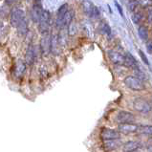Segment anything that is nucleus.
Masks as SVG:
<instances>
[{
  "label": "nucleus",
  "instance_id": "f257e3e1",
  "mask_svg": "<svg viewBox=\"0 0 152 152\" xmlns=\"http://www.w3.org/2000/svg\"><path fill=\"white\" fill-rule=\"evenodd\" d=\"M125 86L133 91H142L145 89L144 80H140L135 76H127L124 80Z\"/></svg>",
  "mask_w": 152,
  "mask_h": 152
},
{
  "label": "nucleus",
  "instance_id": "f03ea898",
  "mask_svg": "<svg viewBox=\"0 0 152 152\" xmlns=\"http://www.w3.org/2000/svg\"><path fill=\"white\" fill-rule=\"evenodd\" d=\"M133 107L137 112L142 114H148L152 110V105L150 102L142 98H136L133 102Z\"/></svg>",
  "mask_w": 152,
  "mask_h": 152
},
{
  "label": "nucleus",
  "instance_id": "7ed1b4c3",
  "mask_svg": "<svg viewBox=\"0 0 152 152\" xmlns=\"http://www.w3.org/2000/svg\"><path fill=\"white\" fill-rule=\"evenodd\" d=\"M26 18L25 12L22 9L19 8H15L10 12V23L12 27L16 28L18 24Z\"/></svg>",
  "mask_w": 152,
  "mask_h": 152
},
{
  "label": "nucleus",
  "instance_id": "20e7f679",
  "mask_svg": "<svg viewBox=\"0 0 152 152\" xmlns=\"http://www.w3.org/2000/svg\"><path fill=\"white\" fill-rule=\"evenodd\" d=\"M50 20H51L50 12L46 10H43L40 19L38 21V29H39L40 33H42L43 34H48L49 27H50Z\"/></svg>",
  "mask_w": 152,
  "mask_h": 152
},
{
  "label": "nucleus",
  "instance_id": "39448f33",
  "mask_svg": "<svg viewBox=\"0 0 152 152\" xmlns=\"http://www.w3.org/2000/svg\"><path fill=\"white\" fill-rule=\"evenodd\" d=\"M116 121L119 124H127V123H134L135 121V116L131 112L128 111H120L116 117Z\"/></svg>",
  "mask_w": 152,
  "mask_h": 152
},
{
  "label": "nucleus",
  "instance_id": "423d86ee",
  "mask_svg": "<svg viewBox=\"0 0 152 152\" xmlns=\"http://www.w3.org/2000/svg\"><path fill=\"white\" fill-rule=\"evenodd\" d=\"M101 138L104 141L108 140H118L121 138V133L119 130L111 129V128H103L101 133Z\"/></svg>",
  "mask_w": 152,
  "mask_h": 152
},
{
  "label": "nucleus",
  "instance_id": "0eeeda50",
  "mask_svg": "<svg viewBox=\"0 0 152 152\" xmlns=\"http://www.w3.org/2000/svg\"><path fill=\"white\" fill-rule=\"evenodd\" d=\"M51 40H52V37L49 36L48 34H43V37L40 40V51L42 55H48L49 53H51Z\"/></svg>",
  "mask_w": 152,
  "mask_h": 152
},
{
  "label": "nucleus",
  "instance_id": "6e6552de",
  "mask_svg": "<svg viewBox=\"0 0 152 152\" xmlns=\"http://www.w3.org/2000/svg\"><path fill=\"white\" fill-rule=\"evenodd\" d=\"M107 56L110 61L115 65H124V56L114 50H108Z\"/></svg>",
  "mask_w": 152,
  "mask_h": 152
},
{
  "label": "nucleus",
  "instance_id": "1a4fd4ad",
  "mask_svg": "<svg viewBox=\"0 0 152 152\" xmlns=\"http://www.w3.org/2000/svg\"><path fill=\"white\" fill-rule=\"evenodd\" d=\"M118 130L120 133H123V134H132V133H135L138 131L139 125L134 123L121 124H119Z\"/></svg>",
  "mask_w": 152,
  "mask_h": 152
},
{
  "label": "nucleus",
  "instance_id": "9d476101",
  "mask_svg": "<svg viewBox=\"0 0 152 152\" xmlns=\"http://www.w3.org/2000/svg\"><path fill=\"white\" fill-rule=\"evenodd\" d=\"M37 58V52H36V47L34 45L30 44L27 49H26V53H25V61L28 65H33L34 60Z\"/></svg>",
  "mask_w": 152,
  "mask_h": 152
},
{
  "label": "nucleus",
  "instance_id": "9b49d317",
  "mask_svg": "<svg viewBox=\"0 0 152 152\" xmlns=\"http://www.w3.org/2000/svg\"><path fill=\"white\" fill-rule=\"evenodd\" d=\"M24 61L22 60H17V62L15 65V76L17 77V79H20L24 76V74L26 72V69H27V66Z\"/></svg>",
  "mask_w": 152,
  "mask_h": 152
},
{
  "label": "nucleus",
  "instance_id": "f8f14e48",
  "mask_svg": "<svg viewBox=\"0 0 152 152\" xmlns=\"http://www.w3.org/2000/svg\"><path fill=\"white\" fill-rule=\"evenodd\" d=\"M124 66L131 68V69H135V68L139 67L137 59L134 58L133 55L128 53V52L125 53V55H124Z\"/></svg>",
  "mask_w": 152,
  "mask_h": 152
},
{
  "label": "nucleus",
  "instance_id": "ddd939ff",
  "mask_svg": "<svg viewBox=\"0 0 152 152\" xmlns=\"http://www.w3.org/2000/svg\"><path fill=\"white\" fill-rule=\"evenodd\" d=\"M42 12L43 9L41 5H36V4H34L31 10V18L34 22L38 23V21L40 19V16L42 15Z\"/></svg>",
  "mask_w": 152,
  "mask_h": 152
},
{
  "label": "nucleus",
  "instance_id": "4468645a",
  "mask_svg": "<svg viewBox=\"0 0 152 152\" xmlns=\"http://www.w3.org/2000/svg\"><path fill=\"white\" fill-rule=\"evenodd\" d=\"M121 145V142L120 141V139H118V140L104 141V144H103V147L106 151H112V150L118 149Z\"/></svg>",
  "mask_w": 152,
  "mask_h": 152
},
{
  "label": "nucleus",
  "instance_id": "2eb2a0df",
  "mask_svg": "<svg viewBox=\"0 0 152 152\" xmlns=\"http://www.w3.org/2000/svg\"><path fill=\"white\" fill-rule=\"evenodd\" d=\"M142 144L139 141H128L124 145L123 149L124 152H130L141 148Z\"/></svg>",
  "mask_w": 152,
  "mask_h": 152
},
{
  "label": "nucleus",
  "instance_id": "dca6fc26",
  "mask_svg": "<svg viewBox=\"0 0 152 152\" xmlns=\"http://www.w3.org/2000/svg\"><path fill=\"white\" fill-rule=\"evenodd\" d=\"M17 33H18L20 36H26L29 32V26H28V21L27 19H23L21 22L18 24V26L16 27Z\"/></svg>",
  "mask_w": 152,
  "mask_h": 152
},
{
  "label": "nucleus",
  "instance_id": "f3484780",
  "mask_svg": "<svg viewBox=\"0 0 152 152\" xmlns=\"http://www.w3.org/2000/svg\"><path fill=\"white\" fill-rule=\"evenodd\" d=\"M74 16H75V12H74L73 10H69L66 14L63 15V17L60 18L62 20V23H63L64 27H65V26H68L72 22L73 19H74Z\"/></svg>",
  "mask_w": 152,
  "mask_h": 152
},
{
  "label": "nucleus",
  "instance_id": "a211bd4d",
  "mask_svg": "<svg viewBox=\"0 0 152 152\" xmlns=\"http://www.w3.org/2000/svg\"><path fill=\"white\" fill-rule=\"evenodd\" d=\"M81 6H82V10H83V12L86 15H91L93 12V9H94V4L90 1H87V0H85V1H82L81 3Z\"/></svg>",
  "mask_w": 152,
  "mask_h": 152
},
{
  "label": "nucleus",
  "instance_id": "6ab92c4d",
  "mask_svg": "<svg viewBox=\"0 0 152 152\" xmlns=\"http://www.w3.org/2000/svg\"><path fill=\"white\" fill-rule=\"evenodd\" d=\"M138 34L142 40L147 41L148 40V29H147L145 25H141L140 27L138 28Z\"/></svg>",
  "mask_w": 152,
  "mask_h": 152
},
{
  "label": "nucleus",
  "instance_id": "aec40b11",
  "mask_svg": "<svg viewBox=\"0 0 152 152\" xmlns=\"http://www.w3.org/2000/svg\"><path fill=\"white\" fill-rule=\"evenodd\" d=\"M59 40L58 37L55 36L52 37V40H51V53L54 54H58V46H59Z\"/></svg>",
  "mask_w": 152,
  "mask_h": 152
},
{
  "label": "nucleus",
  "instance_id": "412c9836",
  "mask_svg": "<svg viewBox=\"0 0 152 152\" xmlns=\"http://www.w3.org/2000/svg\"><path fill=\"white\" fill-rule=\"evenodd\" d=\"M139 132L146 136H152V125H139Z\"/></svg>",
  "mask_w": 152,
  "mask_h": 152
},
{
  "label": "nucleus",
  "instance_id": "4be33fe9",
  "mask_svg": "<svg viewBox=\"0 0 152 152\" xmlns=\"http://www.w3.org/2000/svg\"><path fill=\"white\" fill-rule=\"evenodd\" d=\"M68 11H69L68 4L67 3H64V4H62V5L58 8V12H56V16H58V18H61V17H63V15L66 14Z\"/></svg>",
  "mask_w": 152,
  "mask_h": 152
},
{
  "label": "nucleus",
  "instance_id": "5701e85b",
  "mask_svg": "<svg viewBox=\"0 0 152 152\" xmlns=\"http://www.w3.org/2000/svg\"><path fill=\"white\" fill-rule=\"evenodd\" d=\"M144 20V15L141 12H134L132 15V21L135 24L141 23L142 21Z\"/></svg>",
  "mask_w": 152,
  "mask_h": 152
},
{
  "label": "nucleus",
  "instance_id": "b1692460",
  "mask_svg": "<svg viewBox=\"0 0 152 152\" xmlns=\"http://www.w3.org/2000/svg\"><path fill=\"white\" fill-rule=\"evenodd\" d=\"M67 27H68V34H69V36H71V37L76 36L77 33V24L74 22V21H72V22L69 24Z\"/></svg>",
  "mask_w": 152,
  "mask_h": 152
},
{
  "label": "nucleus",
  "instance_id": "393cba45",
  "mask_svg": "<svg viewBox=\"0 0 152 152\" xmlns=\"http://www.w3.org/2000/svg\"><path fill=\"white\" fill-rule=\"evenodd\" d=\"M133 71H134V74H135V77H139V79L142 80H146L145 74L142 71V69L140 67H137L135 69H133Z\"/></svg>",
  "mask_w": 152,
  "mask_h": 152
},
{
  "label": "nucleus",
  "instance_id": "a878e982",
  "mask_svg": "<svg viewBox=\"0 0 152 152\" xmlns=\"http://www.w3.org/2000/svg\"><path fill=\"white\" fill-rule=\"evenodd\" d=\"M138 6H139V1H137V0H129L128 3H127L128 10L132 12H134L136 11Z\"/></svg>",
  "mask_w": 152,
  "mask_h": 152
},
{
  "label": "nucleus",
  "instance_id": "bb28decb",
  "mask_svg": "<svg viewBox=\"0 0 152 152\" xmlns=\"http://www.w3.org/2000/svg\"><path fill=\"white\" fill-rule=\"evenodd\" d=\"M101 32L104 34H107V36H109L111 34V28L110 26L108 25L107 23H102V26H101Z\"/></svg>",
  "mask_w": 152,
  "mask_h": 152
},
{
  "label": "nucleus",
  "instance_id": "cd10ccee",
  "mask_svg": "<svg viewBox=\"0 0 152 152\" xmlns=\"http://www.w3.org/2000/svg\"><path fill=\"white\" fill-rule=\"evenodd\" d=\"M7 26L4 24L3 22H0V40L1 38L4 37L6 36V33H7Z\"/></svg>",
  "mask_w": 152,
  "mask_h": 152
},
{
  "label": "nucleus",
  "instance_id": "c85d7f7f",
  "mask_svg": "<svg viewBox=\"0 0 152 152\" xmlns=\"http://www.w3.org/2000/svg\"><path fill=\"white\" fill-rule=\"evenodd\" d=\"M139 4L142 8H148L152 5V0H140Z\"/></svg>",
  "mask_w": 152,
  "mask_h": 152
},
{
  "label": "nucleus",
  "instance_id": "c756f323",
  "mask_svg": "<svg viewBox=\"0 0 152 152\" xmlns=\"http://www.w3.org/2000/svg\"><path fill=\"white\" fill-rule=\"evenodd\" d=\"M99 16H101V12H99V10L96 6H94L93 12H92V14H91L90 17H92V18H99Z\"/></svg>",
  "mask_w": 152,
  "mask_h": 152
},
{
  "label": "nucleus",
  "instance_id": "7c9ffc66",
  "mask_svg": "<svg viewBox=\"0 0 152 152\" xmlns=\"http://www.w3.org/2000/svg\"><path fill=\"white\" fill-rule=\"evenodd\" d=\"M139 55H140V56H141V58H142V60L144 61L147 66H149V61H148V59H147V58H146V56H145V54L142 52L141 49L139 50Z\"/></svg>",
  "mask_w": 152,
  "mask_h": 152
},
{
  "label": "nucleus",
  "instance_id": "2f4dec72",
  "mask_svg": "<svg viewBox=\"0 0 152 152\" xmlns=\"http://www.w3.org/2000/svg\"><path fill=\"white\" fill-rule=\"evenodd\" d=\"M146 18H147V22L149 24H152V8H149L148 11H147Z\"/></svg>",
  "mask_w": 152,
  "mask_h": 152
},
{
  "label": "nucleus",
  "instance_id": "473e14b6",
  "mask_svg": "<svg viewBox=\"0 0 152 152\" xmlns=\"http://www.w3.org/2000/svg\"><path fill=\"white\" fill-rule=\"evenodd\" d=\"M146 50H147V53L152 54V40H147L146 41Z\"/></svg>",
  "mask_w": 152,
  "mask_h": 152
},
{
  "label": "nucleus",
  "instance_id": "72a5a7b5",
  "mask_svg": "<svg viewBox=\"0 0 152 152\" xmlns=\"http://www.w3.org/2000/svg\"><path fill=\"white\" fill-rule=\"evenodd\" d=\"M114 3H115V6H116V8L118 9V11H119V12H120L121 16V17H124V12H123V9H121V5L119 4V2H118V1H114Z\"/></svg>",
  "mask_w": 152,
  "mask_h": 152
},
{
  "label": "nucleus",
  "instance_id": "f704fd0d",
  "mask_svg": "<svg viewBox=\"0 0 152 152\" xmlns=\"http://www.w3.org/2000/svg\"><path fill=\"white\" fill-rule=\"evenodd\" d=\"M34 4H36V5H41V0H34Z\"/></svg>",
  "mask_w": 152,
  "mask_h": 152
},
{
  "label": "nucleus",
  "instance_id": "c9c22d12",
  "mask_svg": "<svg viewBox=\"0 0 152 152\" xmlns=\"http://www.w3.org/2000/svg\"><path fill=\"white\" fill-rule=\"evenodd\" d=\"M130 152H142L140 149H137V150H134V151H130Z\"/></svg>",
  "mask_w": 152,
  "mask_h": 152
},
{
  "label": "nucleus",
  "instance_id": "e433bc0d",
  "mask_svg": "<svg viewBox=\"0 0 152 152\" xmlns=\"http://www.w3.org/2000/svg\"><path fill=\"white\" fill-rule=\"evenodd\" d=\"M151 102H152V96H151Z\"/></svg>",
  "mask_w": 152,
  "mask_h": 152
},
{
  "label": "nucleus",
  "instance_id": "4c0bfd02",
  "mask_svg": "<svg viewBox=\"0 0 152 152\" xmlns=\"http://www.w3.org/2000/svg\"><path fill=\"white\" fill-rule=\"evenodd\" d=\"M0 10H1V6H0Z\"/></svg>",
  "mask_w": 152,
  "mask_h": 152
}]
</instances>
